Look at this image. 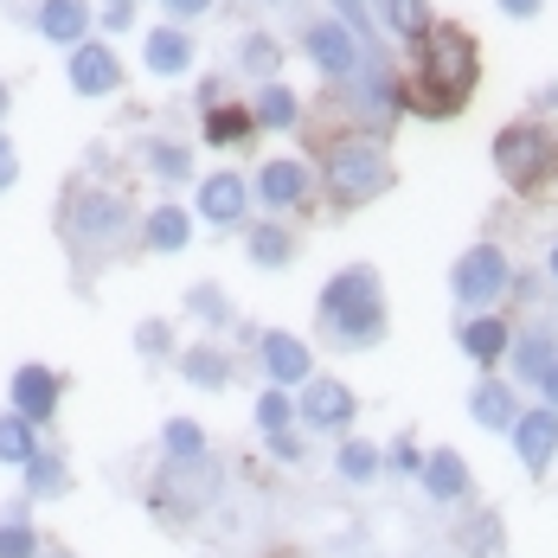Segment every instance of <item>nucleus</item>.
I'll use <instances>...</instances> for the list:
<instances>
[{
  "label": "nucleus",
  "instance_id": "obj_1",
  "mask_svg": "<svg viewBox=\"0 0 558 558\" xmlns=\"http://www.w3.org/2000/svg\"><path fill=\"white\" fill-rule=\"evenodd\" d=\"M475 39L462 26H430L424 33V58H417V77H411V110L424 116H456L475 90Z\"/></svg>",
  "mask_w": 558,
  "mask_h": 558
},
{
  "label": "nucleus",
  "instance_id": "obj_2",
  "mask_svg": "<svg viewBox=\"0 0 558 558\" xmlns=\"http://www.w3.org/2000/svg\"><path fill=\"white\" fill-rule=\"evenodd\" d=\"M322 322L340 347H373L386 335V308H379V277L373 270H340L322 289Z\"/></svg>",
  "mask_w": 558,
  "mask_h": 558
},
{
  "label": "nucleus",
  "instance_id": "obj_3",
  "mask_svg": "<svg viewBox=\"0 0 558 558\" xmlns=\"http://www.w3.org/2000/svg\"><path fill=\"white\" fill-rule=\"evenodd\" d=\"M495 168H501V180L520 186V193L546 186V180H558V135L539 129V122H513V129L495 135Z\"/></svg>",
  "mask_w": 558,
  "mask_h": 558
},
{
  "label": "nucleus",
  "instance_id": "obj_4",
  "mask_svg": "<svg viewBox=\"0 0 558 558\" xmlns=\"http://www.w3.org/2000/svg\"><path fill=\"white\" fill-rule=\"evenodd\" d=\"M328 186H335V199H347V206H360V199L386 193V186H391L386 148H379V142H366V135L335 142V148H328Z\"/></svg>",
  "mask_w": 558,
  "mask_h": 558
},
{
  "label": "nucleus",
  "instance_id": "obj_5",
  "mask_svg": "<svg viewBox=\"0 0 558 558\" xmlns=\"http://www.w3.org/2000/svg\"><path fill=\"white\" fill-rule=\"evenodd\" d=\"M219 501V462L213 456H193V462H168L161 482H155V507L168 520H193Z\"/></svg>",
  "mask_w": 558,
  "mask_h": 558
},
{
  "label": "nucleus",
  "instance_id": "obj_6",
  "mask_svg": "<svg viewBox=\"0 0 558 558\" xmlns=\"http://www.w3.org/2000/svg\"><path fill=\"white\" fill-rule=\"evenodd\" d=\"M507 257L495 251V244H475V251H462V264H456V302H469V308H488V302H501L507 289Z\"/></svg>",
  "mask_w": 558,
  "mask_h": 558
},
{
  "label": "nucleus",
  "instance_id": "obj_7",
  "mask_svg": "<svg viewBox=\"0 0 558 558\" xmlns=\"http://www.w3.org/2000/svg\"><path fill=\"white\" fill-rule=\"evenodd\" d=\"M58 398H64V379L52 366H20L13 373V417H26L33 430H46L58 417Z\"/></svg>",
  "mask_w": 558,
  "mask_h": 558
},
{
  "label": "nucleus",
  "instance_id": "obj_8",
  "mask_svg": "<svg viewBox=\"0 0 558 558\" xmlns=\"http://www.w3.org/2000/svg\"><path fill=\"white\" fill-rule=\"evenodd\" d=\"M513 456H520L533 475L553 469V456H558V411L553 404H533V411L513 417Z\"/></svg>",
  "mask_w": 558,
  "mask_h": 558
},
{
  "label": "nucleus",
  "instance_id": "obj_9",
  "mask_svg": "<svg viewBox=\"0 0 558 558\" xmlns=\"http://www.w3.org/2000/svg\"><path fill=\"white\" fill-rule=\"evenodd\" d=\"M308 58H315L328 77H353V71H360V58H366V46H360V33H353V26L322 20V26H308Z\"/></svg>",
  "mask_w": 558,
  "mask_h": 558
},
{
  "label": "nucleus",
  "instance_id": "obj_10",
  "mask_svg": "<svg viewBox=\"0 0 558 558\" xmlns=\"http://www.w3.org/2000/svg\"><path fill=\"white\" fill-rule=\"evenodd\" d=\"M295 411H302L308 430H347L353 424V391L340 386V379H308Z\"/></svg>",
  "mask_w": 558,
  "mask_h": 558
},
{
  "label": "nucleus",
  "instance_id": "obj_11",
  "mask_svg": "<svg viewBox=\"0 0 558 558\" xmlns=\"http://www.w3.org/2000/svg\"><path fill=\"white\" fill-rule=\"evenodd\" d=\"M116 84H122V64H116L110 46H71V90H84V97H110Z\"/></svg>",
  "mask_w": 558,
  "mask_h": 558
},
{
  "label": "nucleus",
  "instance_id": "obj_12",
  "mask_svg": "<svg viewBox=\"0 0 558 558\" xmlns=\"http://www.w3.org/2000/svg\"><path fill=\"white\" fill-rule=\"evenodd\" d=\"M264 366H270V379H277L282 391L315 379V353H308L295 335H282V328H270V335H264Z\"/></svg>",
  "mask_w": 558,
  "mask_h": 558
},
{
  "label": "nucleus",
  "instance_id": "obj_13",
  "mask_svg": "<svg viewBox=\"0 0 558 558\" xmlns=\"http://www.w3.org/2000/svg\"><path fill=\"white\" fill-rule=\"evenodd\" d=\"M257 199H264L270 213L302 206V199H308V168H302V161H264V168H257Z\"/></svg>",
  "mask_w": 558,
  "mask_h": 558
},
{
  "label": "nucleus",
  "instance_id": "obj_14",
  "mask_svg": "<svg viewBox=\"0 0 558 558\" xmlns=\"http://www.w3.org/2000/svg\"><path fill=\"white\" fill-rule=\"evenodd\" d=\"M122 225H129V206H122L116 193H84L77 213H71V231H77L84 244H104V238H116Z\"/></svg>",
  "mask_w": 558,
  "mask_h": 558
},
{
  "label": "nucleus",
  "instance_id": "obj_15",
  "mask_svg": "<svg viewBox=\"0 0 558 558\" xmlns=\"http://www.w3.org/2000/svg\"><path fill=\"white\" fill-rule=\"evenodd\" d=\"M417 475H424V488H430V501H462V495H469V462H462L456 449H430Z\"/></svg>",
  "mask_w": 558,
  "mask_h": 558
},
{
  "label": "nucleus",
  "instance_id": "obj_16",
  "mask_svg": "<svg viewBox=\"0 0 558 558\" xmlns=\"http://www.w3.org/2000/svg\"><path fill=\"white\" fill-rule=\"evenodd\" d=\"M39 33H46L52 46H84L90 7H84V0H46V7H39Z\"/></svg>",
  "mask_w": 558,
  "mask_h": 558
},
{
  "label": "nucleus",
  "instance_id": "obj_17",
  "mask_svg": "<svg viewBox=\"0 0 558 558\" xmlns=\"http://www.w3.org/2000/svg\"><path fill=\"white\" fill-rule=\"evenodd\" d=\"M142 58H148V71H155V77H180V71L193 64V39H186L180 26H155V33H148V46H142Z\"/></svg>",
  "mask_w": 558,
  "mask_h": 558
},
{
  "label": "nucleus",
  "instance_id": "obj_18",
  "mask_svg": "<svg viewBox=\"0 0 558 558\" xmlns=\"http://www.w3.org/2000/svg\"><path fill=\"white\" fill-rule=\"evenodd\" d=\"M507 347H513V335H507V322L501 315H475L469 328H462V353L475 360V366H495Z\"/></svg>",
  "mask_w": 558,
  "mask_h": 558
},
{
  "label": "nucleus",
  "instance_id": "obj_19",
  "mask_svg": "<svg viewBox=\"0 0 558 558\" xmlns=\"http://www.w3.org/2000/svg\"><path fill=\"white\" fill-rule=\"evenodd\" d=\"M199 213H206L213 225L244 219V180H238V173H213V180L199 186Z\"/></svg>",
  "mask_w": 558,
  "mask_h": 558
},
{
  "label": "nucleus",
  "instance_id": "obj_20",
  "mask_svg": "<svg viewBox=\"0 0 558 558\" xmlns=\"http://www.w3.org/2000/svg\"><path fill=\"white\" fill-rule=\"evenodd\" d=\"M469 411H475L482 430H513V417H520V411H513V391H507L501 379H482L475 398H469Z\"/></svg>",
  "mask_w": 558,
  "mask_h": 558
},
{
  "label": "nucleus",
  "instance_id": "obj_21",
  "mask_svg": "<svg viewBox=\"0 0 558 558\" xmlns=\"http://www.w3.org/2000/svg\"><path fill=\"white\" fill-rule=\"evenodd\" d=\"M20 475H26V501H46V495H64V488H71V469H64L58 449H39Z\"/></svg>",
  "mask_w": 558,
  "mask_h": 558
},
{
  "label": "nucleus",
  "instance_id": "obj_22",
  "mask_svg": "<svg viewBox=\"0 0 558 558\" xmlns=\"http://www.w3.org/2000/svg\"><path fill=\"white\" fill-rule=\"evenodd\" d=\"M33 456H39V430L7 411V417H0V462H7V469H26Z\"/></svg>",
  "mask_w": 558,
  "mask_h": 558
},
{
  "label": "nucleus",
  "instance_id": "obj_23",
  "mask_svg": "<svg viewBox=\"0 0 558 558\" xmlns=\"http://www.w3.org/2000/svg\"><path fill=\"white\" fill-rule=\"evenodd\" d=\"M186 238H193V219L180 206H155L148 213V251H186Z\"/></svg>",
  "mask_w": 558,
  "mask_h": 558
},
{
  "label": "nucleus",
  "instance_id": "obj_24",
  "mask_svg": "<svg viewBox=\"0 0 558 558\" xmlns=\"http://www.w3.org/2000/svg\"><path fill=\"white\" fill-rule=\"evenodd\" d=\"M26 507L0 513V558H39V533H33V520H26Z\"/></svg>",
  "mask_w": 558,
  "mask_h": 558
},
{
  "label": "nucleus",
  "instance_id": "obj_25",
  "mask_svg": "<svg viewBox=\"0 0 558 558\" xmlns=\"http://www.w3.org/2000/svg\"><path fill=\"white\" fill-rule=\"evenodd\" d=\"M553 360H558L553 335H526V340H513V373H520V379H533V386H539Z\"/></svg>",
  "mask_w": 558,
  "mask_h": 558
},
{
  "label": "nucleus",
  "instance_id": "obj_26",
  "mask_svg": "<svg viewBox=\"0 0 558 558\" xmlns=\"http://www.w3.org/2000/svg\"><path fill=\"white\" fill-rule=\"evenodd\" d=\"M180 373H186L193 386H206V391H219L225 379H231V366H225V353H219V347H186Z\"/></svg>",
  "mask_w": 558,
  "mask_h": 558
},
{
  "label": "nucleus",
  "instance_id": "obj_27",
  "mask_svg": "<svg viewBox=\"0 0 558 558\" xmlns=\"http://www.w3.org/2000/svg\"><path fill=\"white\" fill-rule=\"evenodd\" d=\"M257 122H251V110H231V104H213L206 110V142L213 148H231V142H244Z\"/></svg>",
  "mask_w": 558,
  "mask_h": 558
},
{
  "label": "nucleus",
  "instance_id": "obj_28",
  "mask_svg": "<svg viewBox=\"0 0 558 558\" xmlns=\"http://www.w3.org/2000/svg\"><path fill=\"white\" fill-rule=\"evenodd\" d=\"M161 449H168V462H193V456H206V430L193 417H168L161 424Z\"/></svg>",
  "mask_w": 558,
  "mask_h": 558
},
{
  "label": "nucleus",
  "instance_id": "obj_29",
  "mask_svg": "<svg viewBox=\"0 0 558 558\" xmlns=\"http://www.w3.org/2000/svg\"><path fill=\"white\" fill-rule=\"evenodd\" d=\"M257 129H289L295 122V90H282V84H264L257 90V110H251Z\"/></svg>",
  "mask_w": 558,
  "mask_h": 558
},
{
  "label": "nucleus",
  "instance_id": "obj_30",
  "mask_svg": "<svg viewBox=\"0 0 558 558\" xmlns=\"http://www.w3.org/2000/svg\"><path fill=\"white\" fill-rule=\"evenodd\" d=\"M379 7H386V26L398 39H424L430 33V7L424 0H379Z\"/></svg>",
  "mask_w": 558,
  "mask_h": 558
},
{
  "label": "nucleus",
  "instance_id": "obj_31",
  "mask_svg": "<svg viewBox=\"0 0 558 558\" xmlns=\"http://www.w3.org/2000/svg\"><path fill=\"white\" fill-rule=\"evenodd\" d=\"M335 469L347 475V482H373V475H379V449L360 444V437H347V444L335 449Z\"/></svg>",
  "mask_w": 558,
  "mask_h": 558
},
{
  "label": "nucleus",
  "instance_id": "obj_32",
  "mask_svg": "<svg viewBox=\"0 0 558 558\" xmlns=\"http://www.w3.org/2000/svg\"><path fill=\"white\" fill-rule=\"evenodd\" d=\"M251 257H257L264 270H282V264H289V231H277V225H257V231H251Z\"/></svg>",
  "mask_w": 558,
  "mask_h": 558
},
{
  "label": "nucleus",
  "instance_id": "obj_33",
  "mask_svg": "<svg viewBox=\"0 0 558 558\" xmlns=\"http://www.w3.org/2000/svg\"><path fill=\"white\" fill-rule=\"evenodd\" d=\"M148 168L161 173V180H186L193 173V155L180 142H148Z\"/></svg>",
  "mask_w": 558,
  "mask_h": 558
},
{
  "label": "nucleus",
  "instance_id": "obj_34",
  "mask_svg": "<svg viewBox=\"0 0 558 558\" xmlns=\"http://www.w3.org/2000/svg\"><path fill=\"white\" fill-rule=\"evenodd\" d=\"M289 417H295V398H289L282 386H270L264 398H257V424H264V437H270V430H289Z\"/></svg>",
  "mask_w": 558,
  "mask_h": 558
},
{
  "label": "nucleus",
  "instance_id": "obj_35",
  "mask_svg": "<svg viewBox=\"0 0 558 558\" xmlns=\"http://www.w3.org/2000/svg\"><path fill=\"white\" fill-rule=\"evenodd\" d=\"M238 64H244L251 77H270V71H277V64H282L277 39H264V33H257V39H244V52H238Z\"/></svg>",
  "mask_w": 558,
  "mask_h": 558
},
{
  "label": "nucleus",
  "instance_id": "obj_36",
  "mask_svg": "<svg viewBox=\"0 0 558 558\" xmlns=\"http://www.w3.org/2000/svg\"><path fill=\"white\" fill-rule=\"evenodd\" d=\"M186 308H193L199 322H225V295H219V289H213V282H199V289L186 295Z\"/></svg>",
  "mask_w": 558,
  "mask_h": 558
},
{
  "label": "nucleus",
  "instance_id": "obj_37",
  "mask_svg": "<svg viewBox=\"0 0 558 558\" xmlns=\"http://www.w3.org/2000/svg\"><path fill=\"white\" fill-rule=\"evenodd\" d=\"M391 469H398V475H417V469H424V449L411 444V437H398V444H391V456H386Z\"/></svg>",
  "mask_w": 558,
  "mask_h": 558
},
{
  "label": "nucleus",
  "instance_id": "obj_38",
  "mask_svg": "<svg viewBox=\"0 0 558 558\" xmlns=\"http://www.w3.org/2000/svg\"><path fill=\"white\" fill-rule=\"evenodd\" d=\"M270 456L277 462H302V437L295 430H270Z\"/></svg>",
  "mask_w": 558,
  "mask_h": 558
},
{
  "label": "nucleus",
  "instance_id": "obj_39",
  "mask_svg": "<svg viewBox=\"0 0 558 558\" xmlns=\"http://www.w3.org/2000/svg\"><path fill=\"white\" fill-rule=\"evenodd\" d=\"M135 347H142V353H161V347H168V322H142V328H135Z\"/></svg>",
  "mask_w": 558,
  "mask_h": 558
},
{
  "label": "nucleus",
  "instance_id": "obj_40",
  "mask_svg": "<svg viewBox=\"0 0 558 558\" xmlns=\"http://www.w3.org/2000/svg\"><path fill=\"white\" fill-rule=\"evenodd\" d=\"M13 180H20V155H13V142L0 135V193H7Z\"/></svg>",
  "mask_w": 558,
  "mask_h": 558
},
{
  "label": "nucleus",
  "instance_id": "obj_41",
  "mask_svg": "<svg viewBox=\"0 0 558 558\" xmlns=\"http://www.w3.org/2000/svg\"><path fill=\"white\" fill-rule=\"evenodd\" d=\"M161 7H168V13H180V20H193V13H206L213 0H161Z\"/></svg>",
  "mask_w": 558,
  "mask_h": 558
},
{
  "label": "nucleus",
  "instance_id": "obj_42",
  "mask_svg": "<svg viewBox=\"0 0 558 558\" xmlns=\"http://www.w3.org/2000/svg\"><path fill=\"white\" fill-rule=\"evenodd\" d=\"M501 13H513V20H533V13H539V0H501Z\"/></svg>",
  "mask_w": 558,
  "mask_h": 558
},
{
  "label": "nucleus",
  "instance_id": "obj_43",
  "mask_svg": "<svg viewBox=\"0 0 558 558\" xmlns=\"http://www.w3.org/2000/svg\"><path fill=\"white\" fill-rule=\"evenodd\" d=\"M539 391H546V404H553V411H558V360H553V366H546V379H539Z\"/></svg>",
  "mask_w": 558,
  "mask_h": 558
},
{
  "label": "nucleus",
  "instance_id": "obj_44",
  "mask_svg": "<svg viewBox=\"0 0 558 558\" xmlns=\"http://www.w3.org/2000/svg\"><path fill=\"white\" fill-rule=\"evenodd\" d=\"M0 116H7V84H0Z\"/></svg>",
  "mask_w": 558,
  "mask_h": 558
},
{
  "label": "nucleus",
  "instance_id": "obj_45",
  "mask_svg": "<svg viewBox=\"0 0 558 558\" xmlns=\"http://www.w3.org/2000/svg\"><path fill=\"white\" fill-rule=\"evenodd\" d=\"M553 277H558V244H553Z\"/></svg>",
  "mask_w": 558,
  "mask_h": 558
},
{
  "label": "nucleus",
  "instance_id": "obj_46",
  "mask_svg": "<svg viewBox=\"0 0 558 558\" xmlns=\"http://www.w3.org/2000/svg\"><path fill=\"white\" fill-rule=\"evenodd\" d=\"M116 7H129V0H116Z\"/></svg>",
  "mask_w": 558,
  "mask_h": 558
}]
</instances>
